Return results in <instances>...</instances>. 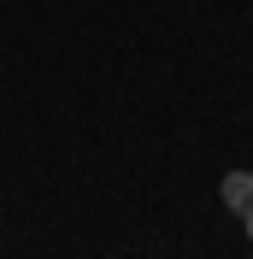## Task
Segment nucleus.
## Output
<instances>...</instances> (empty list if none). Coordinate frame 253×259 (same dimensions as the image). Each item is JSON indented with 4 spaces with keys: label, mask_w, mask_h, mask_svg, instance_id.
<instances>
[{
    "label": "nucleus",
    "mask_w": 253,
    "mask_h": 259,
    "mask_svg": "<svg viewBox=\"0 0 253 259\" xmlns=\"http://www.w3.org/2000/svg\"><path fill=\"white\" fill-rule=\"evenodd\" d=\"M218 194H224V206H230V212H236V218H241V212L253 206V171H230Z\"/></svg>",
    "instance_id": "obj_1"
},
{
    "label": "nucleus",
    "mask_w": 253,
    "mask_h": 259,
    "mask_svg": "<svg viewBox=\"0 0 253 259\" xmlns=\"http://www.w3.org/2000/svg\"><path fill=\"white\" fill-rule=\"evenodd\" d=\"M241 230H247V242H253V206H247V212H241Z\"/></svg>",
    "instance_id": "obj_2"
}]
</instances>
